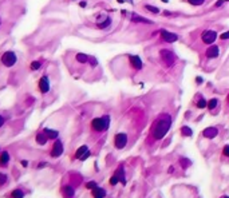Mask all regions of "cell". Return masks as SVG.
I'll list each match as a JSON object with an SVG mask.
<instances>
[{
	"instance_id": "1",
	"label": "cell",
	"mask_w": 229,
	"mask_h": 198,
	"mask_svg": "<svg viewBox=\"0 0 229 198\" xmlns=\"http://www.w3.org/2000/svg\"><path fill=\"white\" fill-rule=\"evenodd\" d=\"M172 115L169 114H161V115L154 120L151 126V130H150V137H151L154 141H159L162 139L163 137L168 134V131L170 130V126H172Z\"/></svg>"
},
{
	"instance_id": "2",
	"label": "cell",
	"mask_w": 229,
	"mask_h": 198,
	"mask_svg": "<svg viewBox=\"0 0 229 198\" xmlns=\"http://www.w3.org/2000/svg\"><path fill=\"white\" fill-rule=\"evenodd\" d=\"M157 58H158L161 66H162L163 68H168V70L173 68L174 64H175V62H177V55H175V52L169 47L159 48Z\"/></svg>"
},
{
	"instance_id": "3",
	"label": "cell",
	"mask_w": 229,
	"mask_h": 198,
	"mask_svg": "<svg viewBox=\"0 0 229 198\" xmlns=\"http://www.w3.org/2000/svg\"><path fill=\"white\" fill-rule=\"evenodd\" d=\"M109 125H110V118H109V115H105V116H102V118H95V119H92V122H91L92 130L99 131V132L107 130Z\"/></svg>"
},
{
	"instance_id": "4",
	"label": "cell",
	"mask_w": 229,
	"mask_h": 198,
	"mask_svg": "<svg viewBox=\"0 0 229 198\" xmlns=\"http://www.w3.org/2000/svg\"><path fill=\"white\" fill-rule=\"evenodd\" d=\"M200 39H201V42H202V44L210 46V44L217 39V32L214 31V30H204L200 34Z\"/></svg>"
},
{
	"instance_id": "5",
	"label": "cell",
	"mask_w": 229,
	"mask_h": 198,
	"mask_svg": "<svg viewBox=\"0 0 229 198\" xmlns=\"http://www.w3.org/2000/svg\"><path fill=\"white\" fill-rule=\"evenodd\" d=\"M1 63H3L6 67H12L16 63L15 52H12V51H7V52H4L3 56H1Z\"/></svg>"
},
{
	"instance_id": "6",
	"label": "cell",
	"mask_w": 229,
	"mask_h": 198,
	"mask_svg": "<svg viewBox=\"0 0 229 198\" xmlns=\"http://www.w3.org/2000/svg\"><path fill=\"white\" fill-rule=\"evenodd\" d=\"M218 55H220L218 46H210V47H208V50L205 51L204 58H205L206 60H213V59H217Z\"/></svg>"
},
{
	"instance_id": "7",
	"label": "cell",
	"mask_w": 229,
	"mask_h": 198,
	"mask_svg": "<svg viewBox=\"0 0 229 198\" xmlns=\"http://www.w3.org/2000/svg\"><path fill=\"white\" fill-rule=\"evenodd\" d=\"M114 145L117 149H123L127 145V135L125 132H118L114 138Z\"/></svg>"
},
{
	"instance_id": "8",
	"label": "cell",
	"mask_w": 229,
	"mask_h": 198,
	"mask_svg": "<svg viewBox=\"0 0 229 198\" xmlns=\"http://www.w3.org/2000/svg\"><path fill=\"white\" fill-rule=\"evenodd\" d=\"M159 35H161V40L165 42V43H173V42L178 40V35L165 31V30H162V31L159 32Z\"/></svg>"
},
{
	"instance_id": "9",
	"label": "cell",
	"mask_w": 229,
	"mask_h": 198,
	"mask_svg": "<svg viewBox=\"0 0 229 198\" xmlns=\"http://www.w3.org/2000/svg\"><path fill=\"white\" fill-rule=\"evenodd\" d=\"M89 157H90V151H89V147H87V146H80L75 153V158H78V159H80V161L87 159Z\"/></svg>"
},
{
	"instance_id": "10",
	"label": "cell",
	"mask_w": 229,
	"mask_h": 198,
	"mask_svg": "<svg viewBox=\"0 0 229 198\" xmlns=\"http://www.w3.org/2000/svg\"><path fill=\"white\" fill-rule=\"evenodd\" d=\"M62 154H63V143H62L61 141H56L54 143V146H52L51 155H52L54 158H56V157H61Z\"/></svg>"
},
{
	"instance_id": "11",
	"label": "cell",
	"mask_w": 229,
	"mask_h": 198,
	"mask_svg": "<svg viewBox=\"0 0 229 198\" xmlns=\"http://www.w3.org/2000/svg\"><path fill=\"white\" fill-rule=\"evenodd\" d=\"M39 90H40L42 94H46V92L50 91V80H48L47 76H42L40 80H39Z\"/></svg>"
},
{
	"instance_id": "12",
	"label": "cell",
	"mask_w": 229,
	"mask_h": 198,
	"mask_svg": "<svg viewBox=\"0 0 229 198\" xmlns=\"http://www.w3.org/2000/svg\"><path fill=\"white\" fill-rule=\"evenodd\" d=\"M204 137L205 138H214V137H217V134H218V129L217 127H208V129L204 130Z\"/></svg>"
},
{
	"instance_id": "13",
	"label": "cell",
	"mask_w": 229,
	"mask_h": 198,
	"mask_svg": "<svg viewBox=\"0 0 229 198\" xmlns=\"http://www.w3.org/2000/svg\"><path fill=\"white\" fill-rule=\"evenodd\" d=\"M62 193H63V195L66 198H71L74 195V193H75V190H74V187H71V186H64V187L62 189Z\"/></svg>"
},
{
	"instance_id": "14",
	"label": "cell",
	"mask_w": 229,
	"mask_h": 198,
	"mask_svg": "<svg viewBox=\"0 0 229 198\" xmlns=\"http://www.w3.org/2000/svg\"><path fill=\"white\" fill-rule=\"evenodd\" d=\"M92 195H94V198H103L106 195V192L103 190V189H101V187L97 186L95 189H92Z\"/></svg>"
},
{
	"instance_id": "15",
	"label": "cell",
	"mask_w": 229,
	"mask_h": 198,
	"mask_svg": "<svg viewBox=\"0 0 229 198\" xmlns=\"http://www.w3.org/2000/svg\"><path fill=\"white\" fill-rule=\"evenodd\" d=\"M8 161H10V154L7 151H3L0 154V166H6L8 163Z\"/></svg>"
},
{
	"instance_id": "16",
	"label": "cell",
	"mask_w": 229,
	"mask_h": 198,
	"mask_svg": "<svg viewBox=\"0 0 229 198\" xmlns=\"http://www.w3.org/2000/svg\"><path fill=\"white\" fill-rule=\"evenodd\" d=\"M48 137L46 135V132H39L38 135H36V142H38L39 145H46V142H47Z\"/></svg>"
},
{
	"instance_id": "17",
	"label": "cell",
	"mask_w": 229,
	"mask_h": 198,
	"mask_svg": "<svg viewBox=\"0 0 229 198\" xmlns=\"http://www.w3.org/2000/svg\"><path fill=\"white\" fill-rule=\"evenodd\" d=\"M131 20L133 22H140V23H146V24H151V22L147 19H145V18H141V16H138L137 13H133V16H131Z\"/></svg>"
},
{
	"instance_id": "18",
	"label": "cell",
	"mask_w": 229,
	"mask_h": 198,
	"mask_svg": "<svg viewBox=\"0 0 229 198\" xmlns=\"http://www.w3.org/2000/svg\"><path fill=\"white\" fill-rule=\"evenodd\" d=\"M44 132H46V135L51 139L58 138V135H59V132H58L56 130H51V129H44Z\"/></svg>"
},
{
	"instance_id": "19",
	"label": "cell",
	"mask_w": 229,
	"mask_h": 198,
	"mask_svg": "<svg viewBox=\"0 0 229 198\" xmlns=\"http://www.w3.org/2000/svg\"><path fill=\"white\" fill-rule=\"evenodd\" d=\"M217 106H218V99H216V98H213V99H210V101L208 102V109H209L210 111L216 110Z\"/></svg>"
},
{
	"instance_id": "20",
	"label": "cell",
	"mask_w": 229,
	"mask_h": 198,
	"mask_svg": "<svg viewBox=\"0 0 229 198\" xmlns=\"http://www.w3.org/2000/svg\"><path fill=\"white\" fill-rule=\"evenodd\" d=\"M76 60L79 63H87V62H90V56L89 55H85V54H76Z\"/></svg>"
},
{
	"instance_id": "21",
	"label": "cell",
	"mask_w": 229,
	"mask_h": 198,
	"mask_svg": "<svg viewBox=\"0 0 229 198\" xmlns=\"http://www.w3.org/2000/svg\"><path fill=\"white\" fill-rule=\"evenodd\" d=\"M198 98H200V99H198V102H197V107L198 109H205V107L208 106V102L205 101L201 95H198Z\"/></svg>"
},
{
	"instance_id": "22",
	"label": "cell",
	"mask_w": 229,
	"mask_h": 198,
	"mask_svg": "<svg viewBox=\"0 0 229 198\" xmlns=\"http://www.w3.org/2000/svg\"><path fill=\"white\" fill-rule=\"evenodd\" d=\"M11 197H12V198H23V197H24V193H23L20 189H16V190H13V192H12Z\"/></svg>"
},
{
	"instance_id": "23",
	"label": "cell",
	"mask_w": 229,
	"mask_h": 198,
	"mask_svg": "<svg viewBox=\"0 0 229 198\" xmlns=\"http://www.w3.org/2000/svg\"><path fill=\"white\" fill-rule=\"evenodd\" d=\"M181 132H182V135H185V137H192V130L189 127H186V126H184L181 129Z\"/></svg>"
},
{
	"instance_id": "24",
	"label": "cell",
	"mask_w": 229,
	"mask_h": 198,
	"mask_svg": "<svg viewBox=\"0 0 229 198\" xmlns=\"http://www.w3.org/2000/svg\"><path fill=\"white\" fill-rule=\"evenodd\" d=\"M189 4H192V6H202L204 3H205V0H186Z\"/></svg>"
},
{
	"instance_id": "25",
	"label": "cell",
	"mask_w": 229,
	"mask_h": 198,
	"mask_svg": "<svg viewBox=\"0 0 229 198\" xmlns=\"http://www.w3.org/2000/svg\"><path fill=\"white\" fill-rule=\"evenodd\" d=\"M40 62H31V64H30V68L34 70V71H36V70L40 68Z\"/></svg>"
},
{
	"instance_id": "26",
	"label": "cell",
	"mask_w": 229,
	"mask_h": 198,
	"mask_svg": "<svg viewBox=\"0 0 229 198\" xmlns=\"http://www.w3.org/2000/svg\"><path fill=\"white\" fill-rule=\"evenodd\" d=\"M145 8H146L147 11H150V12H153V13H159V10L157 8V7H151V6H149V4H146Z\"/></svg>"
},
{
	"instance_id": "27",
	"label": "cell",
	"mask_w": 229,
	"mask_h": 198,
	"mask_svg": "<svg viewBox=\"0 0 229 198\" xmlns=\"http://www.w3.org/2000/svg\"><path fill=\"white\" fill-rule=\"evenodd\" d=\"M110 23H111V19H110V18H107V19H106L103 23H99L98 27H99V28H106V27H107Z\"/></svg>"
},
{
	"instance_id": "28",
	"label": "cell",
	"mask_w": 229,
	"mask_h": 198,
	"mask_svg": "<svg viewBox=\"0 0 229 198\" xmlns=\"http://www.w3.org/2000/svg\"><path fill=\"white\" fill-rule=\"evenodd\" d=\"M118 182H119V178H118L117 175H113L111 178H110V185L114 186V185H117Z\"/></svg>"
},
{
	"instance_id": "29",
	"label": "cell",
	"mask_w": 229,
	"mask_h": 198,
	"mask_svg": "<svg viewBox=\"0 0 229 198\" xmlns=\"http://www.w3.org/2000/svg\"><path fill=\"white\" fill-rule=\"evenodd\" d=\"M7 182V175L3 173H0V185H4Z\"/></svg>"
},
{
	"instance_id": "30",
	"label": "cell",
	"mask_w": 229,
	"mask_h": 198,
	"mask_svg": "<svg viewBox=\"0 0 229 198\" xmlns=\"http://www.w3.org/2000/svg\"><path fill=\"white\" fill-rule=\"evenodd\" d=\"M86 187H87V189H91V190H92V189H95V187H97V183H95V182H89V183L86 185Z\"/></svg>"
},
{
	"instance_id": "31",
	"label": "cell",
	"mask_w": 229,
	"mask_h": 198,
	"mask_svg": "<svg viewBox=\"0 0 229 198\" xmlns=\"http://www.w3.org/2000/svg\"><path fill=\"white\" fill-rule=\"evenodd\" d=\"M223 154L225 155V157H229V145H226L225 147H224V150H223Z\"/></svg>"
},
{
	"instance_id": "32",
	"label": "cell",
	"mask_w": 229,
	"mask_h": 198,
	"mask_svg": "<svg viewBox=\"0 0 229 198\" xmlns=\"http://www.w3.org/2000/svg\"><path fill=\"white\" fill-rule=\"evenodd\" d=\"M181 165H182V167H186L188 165H190V162H189V161H186L185 158H182V159H181Z\"/></svg>"
},
{
	"instance_id": "33",
	"label": "cell",
	"mask_w": 229,
	"mask_h": 198,
	"mask_svg": "<svg viewBox=\"0 0 229 198\" xmlns=\"http://www.w3.org/2000/svg\"><path fill=\"white\" fill-rule=\"evenodd\" d=\"M220 39H221V40H226V39H229V32H225V34H223L221 36H220Z\"/></svg>"
},
{
	"instance_id": "34",
	"label": "cell",
	"mask_w": 229,
	"mask_h": 198,
	"mask_svg": "<svg viewBox=\"0 0 229 198\" xmlns=\"http://www.w3.org/2000/svg\"><path fill=\"white\" fill-rule=\"evenodd\" d=\"M4 125V118L1 115H0V127H1V126Z\"/></svg>"
},
{
	"instance_id": "35",
	"label": "cell",
	"mask_w": 229,
	"mask_h": 198,
	"mask_svg": "<svg viewBox=\"0 0 229 198\" xmlns=\"http://www.w3.org/2000/svg\"><path fill=\"white\" fill-rule=\"evenodd\" d=\"M173 171H174V167H173V166H170V167H169V173L172 174Z\"/></svg>"
},
{
	"instance_id": "36",
	"label": "cell",
	"mask_w": 229,
	"mask_h": 198,
	"mask_svg": "<svg viewBox=\"0 0 229 198\" xmlns=\"http://www.w3.org/2000/svg\"><path fill=\"white\" fill-rule=\"evenodd\" d=\"M223 198H229V197H228V195H224V197H223Z\"/></svg>"
},
{
	"instance_id": "37",
	"label": "cell",
	"mask_w": 229,
	"mask_h": 198,
	"mask_svg": "<svg viewBox=\"0 0 229 198\" xmlns=\"http://www.w3.org/2000/svg\"><path fill=\"white\" fill-rule=\"evenodd\" d=\"M228 102H229V95H228Z\"/></svg>"
}]
</instances>
